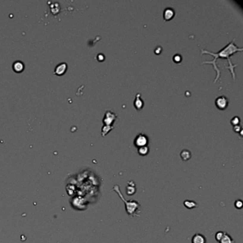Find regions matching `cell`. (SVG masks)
I'll list each match as a JSON object with an SVG mask.
<instances>
[{"label": "cell", "mask_w": 243, "mask_h": 243, "mask_svg": "<svg viewBox=\"0 0 243 243\" xmlns=\"http://www.w3.org/2000/svg\"><path fill=\"white\" fill-rule=\"evenodd\" d=\"M242 51V47H238L237 45L235 44V39H233V41H230L228 44H227L222 49H221L220 51H219L218 53H214V52L208 51L206 49H201V53L202 54H208L212 55L214 57V59H212V61H205V62H203V64H212L214 66V69L216 71V77L214 80V83L217 82V81L220 78V70L217 64V60L219 57H221V58H227L228 61V64H229V66H227L226 68L227 69H229L230 70V72H231L232 75H233V79H235V71H234V69H235V66H237V64H233L231 62V60L230 59V56L233 55V54H235V52L237 51Z\"/></svg>", "instance_id": "6da1fadb"}, {"label": "cell", "mask_w": 243, "mask_h": 243, "mask_svg": "<svg viewBox=\"0 0 243 243\" xmlns=\"http://www.w3.org/2000/svg\"><path fill=\"white\" fill-rule=\"evenodd\" d=\"M113 190L118 194L120 198L122 200V201L125 204V208L127 214L130 217H140V208L141 206L138 201L134 200H126L123 197V195H122L121 191L120 190V187L118 185H115L113 188Z\"/></svg>", "instance_id": "7a4b0ae2"}, {"label": "cell", "mask_w": 243, "mask_h": 243, "mask_svg": "<svg viewBox=\"0 0 243 243\" xmlns=\"http://www.w3.org/2000/svg\"><path fill=\"white\" fill-rule=\"evenodd\" d=\"M118 116L115 113H113L111 110H107L105 113L103 122L104 125L107 126H113V123L116 119Z\"/></svg>", "instance_id": "3957f363"}, {"label": "cell", "mask_w": 243, "mask_h": 243, "mask_svg": "<svg viewBox=\"0 0 243 243\" xmlns=\"http://www.w3.org/2000/svg\"><path fill=\"white\" fill-rule=\"evenodd\" d=\"M148 143V138L147 136L143 134H139L134 139V145L138 148L140 147L145 146L147 145Z\"/></svg>", "instance_id": "277c9868"}, {"label": "cell", "mask_w": 243, "mask_h": 243, "mask_svg": "<svg viewBox=\"0 0 243 243\" xmlns=\"http://www.w3.org/2000/svg\"><path fill=\"white\" fill-rule=\"evenodd\" d=\"M215 105L219 109L224 110L227 108L228 105V98L224 96H218L215 99Z\"/></svg>", "instance_id": "5b68a950"}, {"label": "cell", "mask_w": 243, "mask_h": 243, "mask_svg": "<svg viewBox=\"0 0 243 243\" xmlns=\"http://www.w3.org/2000/svg\"><path fill=\"white\" fill-rule=\"evenodd\" d=\"M67 64L65 62H61L60 64H59L58 65H57V66L54 69V73L56 75L58 76H62L63 74L65 73V72L67 70Z\"/></svg>", "instance_id": "8992f818"}, {"label": "cell", "mask_w": 243, "mask_h": 243, "mask_svg": "<svg viewBox=\"0 0 243 243\" xmlns=\"http://www.w3.org/2000/svg\"><path fill=\"white\" fill-rule=\"evenodd\" d=\"M175 14V10L173 9L170 8V7H167L163 11V18L166 21L170 20V19H172L173 18Z\"/></svg>", "instance_id": "52a82bcc"}, {"label": "cell", "mask_w": 243, "mask_h": 243, "mask_svg": "<svg viewBox=\"0 0 243 243\" xmlns=\"http://www.w3.org/2000/svg\"><path fill=\"white\" fill-rule=\"evenodd\" d=\"M192 243H206L207 240L206 237L200 233H196L193 235L191 240Z\"/></svg>", "instance_id": "ba28073f"}, {"label": "cell", "mask_w": 243, "mask_h": 243, "mask_svg": "<svg viewBox=\"0 0 243 243\" xmlns=\"http://www.w3.org/2000/svg\"><path fill=\"white\" fill-rule=\"evenodd\" d=\"M144 105L143 101L142 100L141 98V94L140 93H138L136 94V98H135L134 100V106L136 107V109L140 110L143 108V106Z\"/></svg>", "instance_id": "9c48e42d"}, {"label": "cell", "mask_w": 243, "mask_h": 243, "mask_svg": "<svg viewBox=\"0 0 243 243\" xmlns=\"http://www.w3.org/2000/svg\"><path fill=\"white\" fill-rule=\"evenodd\" d=\"M136 184L134 181L128 182V186L126 187V194L128 195H133L136 193Z\"/></svg>", "instance_id": "30bf717a"}, {"label": "cell", "mask_w": 243, "mask_h": 243, "mask_svg": "<svg viewBox=\"0 0 243 243\" xmlns=\"http://www.w3.org/2000/svg\"><path fill=\"white\" fill-rule=\"evenodd\" d=\"M12 68H13V70L15 72L20 73L24 69V64H23V62H20V61H17V62H15L13 64Z\"/></svg>", "instance_id": "8fae6325"}, {"label": "cell", "mask_w": 243, "mask_h": 243, "mask_svg": "<svg viewBox=\"0 0 243 243\" xmlns=\"http://www.w3.org/2000/svg\"><path fill=\"white\" fill-rule=\"evenodd\" d=\"M219 243H235V241L229 234L225 233L222 239L219 241Z\"/></svg>", "instance_id": "7c38bea8"}, {"label": "cell", "mask_w": 243, "mask_h": 243, "mask_svg": "<svg viewBox=\"0 0 243 243\" xmlns=\"http://www.w3.org/2000/svg\"><path fill=\"white\" fill-rule=\"evenodd\" d=\"M181 157L183 161H187L191 158V153L190 150L184 149L181 152Z\"/></svg>", "instance_id": "4fadbf2b"}, {"label": "cell", "mask_w": 243, "mask_h": 243, "mask_svg": "<svg viewBox=\"0 0 243 243\" xmlns=\"http://www.w3.org/2000/svg\"><path fill=\"white\" fill-rule=\"evenodd\" d=\"M183 204H184V206L185 208L188 209H193L197 208V207L198 206L196 202L193 200H185Z\"/></svg>", "instance_id": "5bb4252c"}, {"label": "cell", "mask_w": 243, "mask_h": 243, "mask_svg": "<svg viewBox=\"0 0 243 243\" xmlns=\"http://www.w3.org/2000/svg\"><path fill=\"white\" fill-rule=\"evenodd\" d=\"M138 152L139 155L140 156H146V155L148 154L149 153V148L148 145H145V146L143 147H140L138 148Z\"/></svg>", "instance_id": "9a60e30c"}, {"label": "cell", "mask_w": 243, "mask_h": 243, "mask_svg": "<svg viewBox=\"0 0 243 243\" xmlns=\"http://www.w3.org/2000/svg\"><path fill=\"white\" fill-rule=\"evenodd\" d=\"M113 128V126H107L104 125L103 127H102L101 129V135L102 136H105L110 131H111Z\"/></svg>", "instance_id": "2e32d148"}, {"label": "cell", "mask_w": 243, "mask_h": 243, "mask_svg": "<svg viewBox=\"0 0 243 243\" xmlns=\"http://www.w3.org/2000/svg\"><path fill=\"white\" fill-rule=\"evenodd\" d=\"M224 233H225V232H222V231H218L217 233H216L215 236V240L219 242V241L222 239L223 235H224Z\"/></svg>", "instance_id": "e0dca14e"}, {"label": "cell", "mask_w": 243, "mask_h": 243, "mask_svg": "<svg viewBox=\"0 0 243 243\" xmlns=\"http://www.w3.org/2000/svg\"><path fill=\"white\" fill-rule=\"evenodd\" d=\"M240 123V118L237 116L234 117L233 119H231V123L235 126H237Z\"/></svg>", "instance_id": "ac0fdd59"}, {"label": "cell", "mask_w": 243, "mask_h": 243, "mask_svg": "<svg viewBox=\"0 0 243 243\" xmlns=\"http://www.w3.org/2000/svg\"><path fill=\"white\" fill-rule=\"evenodd\" d=\"M243 206L242 201L241 200H237L235 201V206L237 209H242Z\"/></svg>", "instance_id": "d6986e66"}, {"label": "cell", "mask_w": 243, "mask_h": 243, "mask_svg": "<svg viewBox=\"0 0 243 243\" xmlns=\"http://www.w3.org/2000/svg\"><path fill=\"white\" fill-rule=\"evenodd\" d=\"M181 60H182L181 55H180V54H177L173 56V61H174V62H175L176 63H179L180 62H181Z\"/></svg>", "instance_id": "ffe728a7"}]
</instances>
